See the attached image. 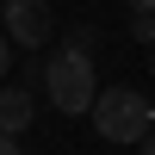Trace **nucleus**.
Returning <instances> with one entry per match:
<instances>
[{"instance_id": "nucleus-1", "label": "nucleus", "mask_w": 155, "mask_h": 155, "mask_svg": "<svg viewBox=\"0 0 155 155\" xmlns=\"http://www.w3.org/2000/svg\"><path fill=\"white\" fill-rule=\"evenodd\" d=\"M155 124V106L137 87H106V93H93V130L106 137V143H143Z\"/></svg>"}, {"instance_id": "nucleus-2", "label": "nucleus", "mask_w": 155, "mask_h": 155, "mask_svg": "<svg viewBox=\"0 0 155 155\" xmlns=\"http://www.w3.org/2000/svg\"><path fill=\"white\" fill-rule=\"evenodd\" d=\"M44 87H50V106L56 112H93V93H99L93 87V56L62 44L50 56V68H44Z\"/></svg>"}, {"instance_id": "nucleus-3", "label": "nucleus", "mask_w": 155, "mask_h": 155, "mask_svg": "<svg viewBox=\"0 0 155 155\" xmlns=\"http://www.w3.org/2000/svg\"><path fill=\"white\" fill-rule=\"evenodd\" d=\"M0 31L12 37L19 50H44L50 31H56V19H50V0H6V12H0Z\"/></svg>"}, {"instance_id": "nucleus-4", "label": "nucleus", "mask_w": 155, "mask_h": 155, "mask_svg": "<svg viewBox=\"0 0 155 155\" xmlns=\"http://www.w3.org/2000/svg\"><path fill=\"white\" fill-rule=\"evenodd\" d=\"M37 118V99L25 93V87H6L0 81V137H25Z\"/></svg>"}, {"instance_id": "nucleus-5", "label": "nucleus", "mask_w": 155, "mask_h": 155, "mask_svg": "<svg viewBox=\"0 0 155 155\" xmlns=\"http://www.w3.org/2000/svg\"><path fill=\"white\" fill-rule=\"evenodd\" d=\"M130 37H137V44H155V12H137V19H130Z\"/></svg>"}, {"instance_id": "nucleus-6", "label": "nucleus", "mask_w": 155, "mask_h": 155, "mask_svg": "<svg viewBox=\"0 0 155 155\" xmlns=\"http://www.w3.org/2000/svg\"><path fill=\"white\" fill-rule=\"evenodd\" d=\"M68 50H81V56H93V31H87V25H74V31H68Z\"/></svg>"}, {"instance_id": "nucleus-7", "label": "nucleus", "mask_w": 155, "mask_h": 155, "mask_svg": "<svg viewBox=\"0 0 155 155\" xmlns=\"http://www.w3.org/2000/svg\"><path fill=\"white\" fill-rule=\"evenodd\" d=\"M6 68H12V37L0 31V74H6Z\"/></svg>"}, {"instance_id": "nucleus-8", "label": "nucleus", "mask_w": 155, "mask_h": 155, "mask_svg": "<svg viewBox=\"0 0 155 155\" xmlns=\"http://www.w3.org/2000/svg\"><path fill=\"white\" fill-rule=\"evenodd\" d=\"M0 155H25V149H19V137H0Z\"/></svg>"}, {"instance_id": "nucleus-9", "label": "nucleus", "mask_w": 155, "mask_h": 155, "mask_svg": "<svg viewBox=\"0 0 155 155\" xmlns=\"http://www.w3.org/2000/svg\"><path fill=\"white\" fill-rule=\"evenodd\" d=\"M124 6H130V12H155V0H124Z\"/></svg>"}, {"instance_id": "nucleus-10", "label": "nucleus", "mask_w": 155, "mask_h": 155, "mask_svg": "<svg viewBox=\"0 0 155 155\" xmlns=\"http://www.w3.org/2000/svg\"><path fill=\"white\" fill-rule=\"evenodd\" d=\"M143 155H155V124H149V137H143Z\"/></svg>"}, {"instance_id": "nucleus-11", "label": "nucleus", "mask_w": 155, "mask_h": 155, "mask_svg": "<svg viewBox=\"0 0 155 155\" xmlns=\"http://www.w3.org/2000/svg\"><path fill=\"white\" fill-rule=\"evenodd\" d=\"M149 74H155V62H149Z\"/></svg>"}]
</instances>
